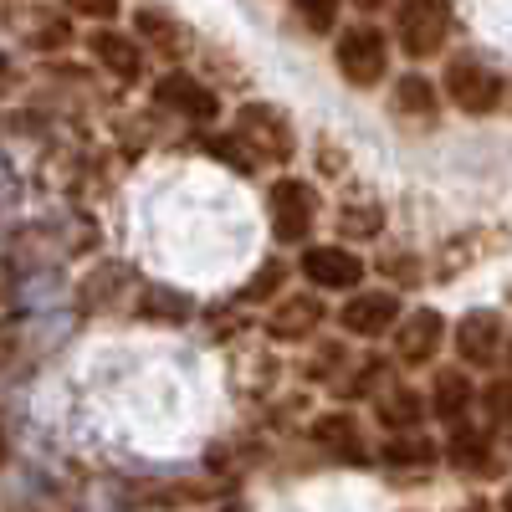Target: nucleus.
<instances>
[{"mask_svg":"<svg viewBox=\"0 0 512 512\" xmlns=\"http://www.w3.org/2000/svg\"><path fill=\"white\" fill-rule=\"evenodd\" d=\"M154 93H159L164 108H175V113H185V118H195V123H210V118L221 113L216 93H210L205 82H195L190 72H164Z\"/></svg>","mask_w":512,"mask_h":512,"instance_id":"obj_11","label":"nucleus"},{"mask_svg":"<svg viewBox=\"0 0 512 512\" xmlns=\"http://www.w3.org/2000/svg\"><path fill=\"white\" fill-rule=\"evenodd\" d=\"M431 456H436L431 441H400V436H390V446H384V461H390V466H425Z\"/></svg>","mask_w":512,"mask_h":512,"instance_id":"obj_22","label":"nucleus"},{"mask_svg":"<svg viewBox=\"0 0 512 512\" xmlns=\"http://www.w3.org/2000/svg\"><path fill=\"white\" fill-rule=\"evenodd\" d=\"M451 0H395V41L410 62L436 57L451 41Z\"/></svg>","mask_w":512,"mask_h":512,"instance_id":"obj_1","label":"nucleus"},{"mask_svg":"<svg viewBox=\"0 0 512 512\" xmlns=\"http://www.w3.org/2000/svg\"><path fill=\"white\" fill-rule=\"evenodd\" d=\"M333 62H338V72H344V82H354V88H379L384 72H390V36H384L379 26L338 31Z\"/></svg>","mask_w":512,"mask_h":512,"instance_id":"obj_2","label":"nucleus"},{"mask_svg":"<svg viewBox=\"0 0 512 512\" xmlns=\"http://www.w3.org/2000/svg\"><path fill=\"white\" fill-rule=\"evenodd\" d=\"M441 88L451 93V103H456L461 113H472V118H477V113H492V108L502 103V77H497L482 57H451Z\"/></svg>","mask_w":512,"mask_h":512,"instance_id":"obj_3","label":"nucleus"},{"mask_svg":"<svg viewBox=\"0 0 512 512\" xmlns=\"http://www.w3.org/2000/svg\"><path fill=\"white\" fill-rule=\"evenodd\" d=\"M57 287H62L57 277H31V282H26L21 292H26V303H31V308H47L52 297H57Z\"/></svg>","mask_w":512,"mask_h":512,"instance_id":"obj_28","label":"nucleus"},{"mask_svg":"<svg viewBox=\"0 0 512 512\" xmlns=\"http://www.w3.org/2000/svg\"><path fill=\"white\" fill-rule=\"evenodd\" d=\"M0 461H6V441H0Z\"/></svg>","mask_w":512,"mask_h":512,"instance_id":"obj_31","label":"nucleus"},{"mask_svg":"<svg viewBox=\"0 0 512 512\" xmlns=\"http://www.w3.org/2000/svg\"><path fill=\"white\" fill-rule=\"evenodd\" d=\"M236 139L251 144V154H262V159H287L292 154L287 113L272 108V103H241L236 108Z\"/></svg>","mask_w":512,"mask_h":512,"instance_id":"obj_5","label":"nucleus"},{"mask_svg":"<svg viewBox=\"0 0 512 512\" xmlns=\"http://www.w3.org/2000/svg\"><path fill=\"white\" fill-rule=\"evenodd\" d=\"M420 415H425V400H420L415 390H390V395H379V425H384V431L405 436V431H415V425H420Z\"/></svg>","mask_w":512,"mask_h":512,"instance_id":"obj_15","label":"nucleus"},{"mask_svg":"<svg viewBox=\"0 0 512 512\" xmlns=\"http://www.w3.org/2000/svg\"><path fill=\"white\" fill-rule=\"evenodd\" d=\"M139 308H144L149 318H190V313H195L190 292H175V287H149Z\"/></svg>","mask_w":512,"mask_h":512,"instance_id":"obj_18","label":"nucleus"},{"mask_svg":"<svg viewBox=\"0 0 512 512\" xmlns=\"http://www.w3.org/2000/svg\"><path fill=\"white\" fill-rule=\"evenodd\" d=\"M400 318V297L395 292H354L344 308H338V323L354 338H384Z\"/></svg>","mask_w":512,"mask_h":512,"instance_id":"obj_9","label":"nucleus"},{"mask_svg":"<svg viewBox=\"0 0 512 512\" xmlns=\"http://www.w3.org/2000/svg\"><path fill=\"white\" fill-rule=\"evenodd\" d=\"M303 277L323 292H354L364 282V262L349 246H308L303 251Z\"/></svg>","mask_w":512,"mask_h":512,"instance_id":"obj_8","label":"nucleus"},{"mask_svg":"<svg viewBox=\"0 0 512 512\" xmlns=\"http://www.w3.org/2000/svg\"><path fill=\"white\" fill-rule=\"evenodd\" d=\"M210 154H216L221 164H231L236 175H251V164H256V154H246L241 139H210Z\"/></svg>","mask_w":512,"mask_h":512,"instance_id":"obj_25","label":"nucleus"},{"mask_svg":"<svg viewBox=\"0 0 512 512\" xmlns=\"http://www.w3.org/2000/svg\"><path fill=\"white\" fill-rule=\"evenodd\" d=\"M390 333H395V354L405 364H431L436 349L446 344V318L436 308H415V313H400Z\"/></svg>","mask_w":512,"mask_h":512,"instance_id":"obj_7","label":"nucleus"},{"mask_svg":"<svg viewBox=\"0 0 512 512\" xmlns=\"http://www.w3.org/2000/svg\"><path fill=\"white\" fill-rule=\"evenodd\" d=\"M477 390H472V379H466L461 369H436V384H431V410L436 420H461L466 410H472Z\"/></svg>","mask_w":512,"mask_h":512,"instance_id":"obj_13","label":"nucleus"},{"mask_svg":"<svg viewBox=\"0 0 512 512\" xmlns=\"http://www.w3.org/2000/svg\"><path fill=\"white\" fill-rule=\"evenodd\" d=\"M282 282H287V267H282V262H267L262 272H256V277L241 287V297H246V303H267V297H272Z\"/></svg>","mask_w":512,"mask_h":512,"instance_id":"obj_23","label":"nucleus"},{"mask_svg":"<svg viewBox=\"0 0 512 512\" xmlns=\"http://www.w3.org/2000/svg\"><path fill=\"white\" fill-rule=\"evenodd\" d=\"M267 205H272V231H277V241H287V246L308 241V231H313V221H318V190H313L308 180H277L272 195H267Z\"/></svg>","mask_w":512,"mask_h":512,"instance_id":"obj_4","label":"nucleus"},{"mask_svg":"<svg viewBox=\"0 0 512 512\" xmlns=\"http://www.w3.org/2000/svg\"><path fill=\"white\" fill-rule=\"evenodd\" d=\"M313 441H318V446H328L338 461H364L359 425H354V415H344V410H333V415L313 420Z\"/></svg>","mask_w":512,"mask_h":512,"instance_id":"obj_14","label":"nucleus"},{"mask_svg":"<svg viewBox=\"0 0 512 512\" xmlns=\"http://www.w3.org/2000/svg\"><path fill=\"white\" fill-rule=\"evenodd\" d=\"M451 456H456L461 466H472V472H477V466H487L492 446H487V436H482V431H461V436L451 441Z\"/></svg>","mask_w":512,"mask_h":512,"instance_id":"obj_24","label":"nucleus"},{"mask_svg":"<svg viewBox=\"0 0 512 512\" xmlns=\"http://www.w3.org/2000/svg\"><path fill=\"white\" fill-rule=\"evenodd\" d=\"M507 323H502V313H492V308H477V313H466L461 323H456V354H461V364H477V369H497L502 364V349H507V333H502Z\"/></svg>","mask_w":512,"mask_h":512,"instance_id":"obj_6","label":"nucleus"},{"mask_svg":"<svg viewBox=\"0 0 512 512\" xmlns=\"http://www.w3.org/2000/svg\"><path fill=\"white\" fill-rule=\"evenodd\" d=\"M318 323H323V303H318V297L313 292H292V297H282V303L272 308L267 333L277 338V344H297V338H313Z\"/></svg>","mask_w":512,"mask_h":512,"instance_id":"obj_12","label":"nucleus"},{"mask_svg":"<svg viewBox=\"0 0 512 512\" xmlns=\"http://www.w3.org/2000/svg\"><path fill=\"white\" fill-rule=\"evenodd\" d=\"M359 11H384V6H395V0H354Z\"/></svg>","mask_w":512,"mask_h":512,"instance_id":"obj_29","label":"nucleus"},{"mask_svg":"<svg viewBox=\"0 0 512 512\" xmlns=\"http://www.w3.org/2000/svg\"><path fill=\"white\" fill-rule=\"evenodd\" d=\"M67 6V16H82V21H113L118 16V0H62Z\"/></svg>","mask_w":512,"mask_h":512,"instance_id":"obj_26","label":"nucleus"},{"mask_svg":"<svg viewBox=\"0 0 512 512\" xmlns=\"http://www.w3.org/2000/svg\"><path fill=\"white\" fill-rule=\"evenodd\" d=\"M436 103H441V93H436V82H431V77L410 72V77L395 82V108H400V113L425 118V113H436Z\"/></svg>","mask_w":512,"mask_h":512,"instance_id":"obj_16","label":"nucleus"},{"mask_svg":"<svg viewBox=\"0 0 512 512\" xmlns=\"http://www.w3.org/2000/svg\"><path fill=\"white\" fill-rule=\"evenodd\" d=\"M297 21H303L308 31H338V16H344V0H292Z\"/></svg>","mask_w":512,"mask_h":512,"instance_id":"obj_19","label":"nucleus"},{"mask_svg":"<svg viewBox=\"0 0 512 512\" xmlns=\"http://www.w3.org/2000/svg\"><path fill=\"white\" fill-rule=\"evenodd\" d=\"M128 282V272L113 262V267H98L88 282H82V292H88V303H113V297H118V287Z\"/></svg>","mask_w":512,"mask_h":512,"instance_id":"obj_21","label":"nucleus"},{"mask_svg":"<svg viewBox=\"0 0 512 512\" xmlns=\"http://www.w3.org/2000/svg\"><path fill=\"white\" fill-rule=\"evenodd\" d=\"M482 405H487V420L502 425L507 420V379H492L487 390H482Z\"/></svg>","mask_w":512,"mask_h":512,"instance_id":"obj_27","label":"nucleus"},{"mask_svg":"<svg viewBox=\"0 0 512 512\" xmlns=\"http://www.w3.org/2000/svg\"><path fill=\"white\" fill-rule=\"evenodd\" d=\"M139 36L149 41L154 52H164V57H180V52H185L180 26L169 21V16H159V11H139Z\"/></svg>","mask_w":512,"mask_h":512,"instance_id":"obj_17","label":"nucleus"},{"mask_svg":"<svg viewBox=\"0 0 512 512\" xmlns=\"http://www.w3.org/2000/svg\"><path fill=\"white\" fill-rule=\"evenodd\" d=\"M384 216H379V205H349L344 216H338V236H354V241H369L379 236Z\"/></svg>","mask_w":512,"mask_h":512,"instance_id":"obj_20","label":"nucleus"},{"mask_svg":"<svg viewBox=\"0 0 512 512\" xmlns=\"http://www.w3.org/2000/svg\"><path fill=\"white\" fill-rule=\"evenodd\" d=\"M88 52H93V62L108 72V77H118V82H139V72H144V47L128 31H113L108 21L88 36Z\"/></svg>","mask_w":512,"mask_h":512,"instance_id":"obj_10","label":"nucleus"},{"mask_svg":"<svg viewBox=\"0 0 512 512\" xmlns=\"http://www.w3.org/2000/svg\"><path fill=\"white\" fill-rule=\"evenodd\" d=\"M11 195V175H6V164H0V200Z\"/></svg>","mask_w":512,"mask_h":512,"instance_id":"obj_30","label":"nucleus"}]
</instances>
